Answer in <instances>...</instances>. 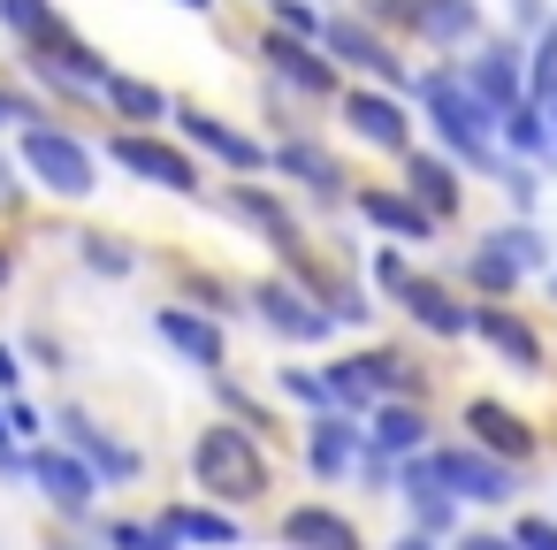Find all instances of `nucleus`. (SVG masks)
Masks as SVG:
<instances>
[{
	"instance_id": "nucleus-9",
	"label": "nucleus",
	"mask_w": 557,
	"mask_h": 550,
	"mask_svg": "<svg viewBox=\"0 0 557 550\" xmlns=\"http://www.w3.org/2000/svg\"><path fill=\"white\" fill-rule=\"evenodd\" d=\"M169 131H176L199 161H222L230 176H275V146H268V138H252L245 123H230V115H214V108H199V100H184V93H176Z\"/></svg>"
},
{
	"instance_id": "nucleus-58",
	"label": "nucleus",
	"mask_w": 557,
	"mask_h": 550,
	"mask_svg": "<svg viewBox=\"0 0 557 550\" xmlns=\"http://www.w3.org/2000/svg\"><path fill=\"white\" fill-rule=\"evenodd\" d=\"M542 283H549V298H557V268H549V276H542Z\"/></svg>"
},
{
	"instance_id": "nucleus-19",
	"label": "nucleus",
	"mask_w": 557,
	"mask_h": 550,
	"mask_svg": "<svg viewBox=\"0 0 557 550\" xmlns=\"http://www.w3.org/2000/svg\"><path fill=\"white\" fill-rule=\"evenodd\" d=\"M458 428H466L481 451L511 459V466H534V459H542V428H534L519 405H504V398H466V405H458Z\"/></svg>"
},
{
	"instance_id": "nucleus-6",
	"label": "nucleus",
	"mask_w": 557,
	"mask_h": 550,
	"mask_svg": "<svg viewBox=\"0 0 557 550\" xmlns=\"http://www.w3.org/2000/svg\"><path fill=\"white\" fill-rule=\"evenodd\" d=\"M336 123H344V138H351V146H367V154H382V161H405V154L420 146L412 93H389V85H367V77H351V85H344Z\"/></svg>"
},
{
	"instance_id": "nucleus-32",
	"label": "nucleus",
	"mask_w": 557,
	"mask_h": 550,
	"mask_svg": "<svg viewBox=\"0 0 557 550\" xmlns=\"http://www.w3.org/2000/svg\"><path fill=\"white\" fill-rule=\"evenodd\" d=\"M176 298H184V306H199V314H214V321L252 314V306H245V291H237L230 276H214V268H184V276H176Z\"/></svg>"
},
{
	"instance_id": "nucleus-23",
	"label": "nucleus",
	"mask_w": 557,
	"mask_h": 550,
	"mask_svg": "<svg viewBox=\"0 0 557 550\" xmlns=\"http://www.w3.org/2000/svg\"><path fill=\"white\" fill-rule=\"evenodd\" d=\"M161 527L184 550H245V512H230L214 497H169L161 504Z\"/></svg>"
},
{
	"instance_id": "nucleus-30",
	"label": "nucleus",
	"mask_w": 557,
	"mask_h": 550,
	"mask_svg": "<svg viewBox=\"0 0 557 550\" xmlns=\"http://www.w3.org/2000/svg\"><path fill=\"white\" fill-rule=\"evenodd\" d=\"M481 237H488V245H504L527 276H549V268H557V245H549V230H542L534 215H504V222H496V230H481Z\"/></svg>"
},
{
	"instance_id": "nucleus-42",
	"label": "nucleus",
	"mask_w": 557,
	"mask_h": 550,
	"mask_svg": "<svg viewBox=\"0 0 557 550\" xmlns=\"http://www.w3.org/2000/svg\"><path fill=\"white\" fill-rule=\"evenodd\" d=\"M359 16H367V24H382L389 39H412V24H420V0H359Z\"/></svg>"
},
{
	"instance_id": "nucleus-29",
	"label": "nucleus",
	"mask_w": 557,
	"mask_h": 550,
	"mask_svg": "<svg viewBox=\"0 0 557 550\" xmlns=\"http://www.w3.org/2000/svg\"><path fill=\"white\" fill-rule=\"evenodd\" d=\"M359 367H367L374 398H428V367H420L412 352H397V344H367Z\"/></svg>"
},
{
	"instance_id": "nucleus-18",
	"label": "nucleus",
	"mask_w": 557,
	"mask_h": 550,
	"mask_svg": "<svg viewBox=\"0 0 557 550\" xmlns=\"http://www.w3.org/2000/svg\"><path fill=\"white\" fill-rule=\"evenodd\" d=\"M54 436H62L70 451H85V459L100 466V481H108V489H131V481L146 474V459H138L115 428H100V413H92V405H54Z\"/></svg>"
},
{
	"instance_id": "nucleus-31",
	"label": "nucleus",
	"mask_w": 557,
	"mask_h": 550,
	"mask_svg": "<svg viewBox=\"0 0 557 550\" xmlns=\"http://www.w3.org/2000/svg\"><path fill=\"white\" fill-rule=\"evenodd\" d=\"M496 138H504L511 161H549V154H557V131H549V108H542V100H519Z\"/></svg>"
},
{
	"instance_id": "nucleus-47",
	"label": "nucleus",
	"mask_w": 557,
	"mask_h": 550,
	"mask_svg": "<svg viewBox=\"0 0 557 550\" xmlns=\"http://www.w3.org/2000/svg\"><path fill=\"white\" fill-rule=\"evenodd\" d=\"M511 535H519V550H557V520L549 512H519Z\"/></svg>"
},
{
	"instance_id": "nucleus-59",
	"label": "nucleus",
	"mask_w": 557,
	"mask_h": 550,
	"mask_svg": "<svg viewBox=\"0 0 557 550\" xmlns=\"http://www.w3.org/2000/svg\"><path fill=\"white\" fill-rule=\"evenodd\" d=\"M260 9H268V0H260Z\"/></svg>"
},
{
	"instance_id": "nucleus-34",
	"label": "nucleus",
	"mask_w": 557,
	"mask_h": 550,
	"mask_svg": "<svg viewBox=\"0 0 557 550\" xmlns=\"http://www.w3.org/2000/svg\"><path fill=\"white\" fill-rule=\"evenodd\" d=\"M321 382H329V398H336V413H374L382 398H374V382H367V367H359V352H336V359H321Z\"/></svg>"
},
{
	"instance_id": "nucleus-25",
	"label": "nucleus",
	"mask_w": 557,
	"mask_h": 550,
	"mask_svg": "<svg viewBox=\"0 0 557 550\" xmlns=\"http://www.w3.org/2000/svg\"><path fill=\"white\" fill-rule=\"evenodd\" d=\"M100 108H108L115 131H161V123L176 115V93H161V85L138 77V70H115L108 93H100Z\"/></svg>"
},
{
	"instance_id": "nucleus-38",
	"label": "nucleus",
	"mask_w": 557,
	"mask_h": 550,
	"mask_svg": "<svg viewBox=\"0 0 557 550\" xmlns=\"http://www.w3.org/2000/svg\"><path fill=\"white\" fill-rule=\"evenodd\" d=\"M275 398L298 405V413H329V405H336L329 382H321V367H275Z\"/></svg>"
},
{
	"instance_id": "nucleus-28",
	"label": "nucleus",
	"mask_w": 557,
	"mask_h": 550,
	"mask_svg": "<svg viewBox=\"0 0 557 550\" xmlns=\"http://www.w3.org/2000/svg\"><path fill=\"white\" fill-rule=\"evenodd\" d=\"M458 283L473 291V298H519V283H527V268L504 253V245H488V237H473L466 245V260H458Z\"/></svg>"
},
{
	"instance_id": "nucleus-14",
	"label": "nucleus",
	"mask_w": 557,
	"mask_h": 550,
	"mask_svg": "<svg viewBox=\"0 0 557 550\" xmlns=\"http://www.w3.org/2000/svg\"><path fill=\"white\" fill-rule=\"evenodd\" d=\"M389 306H397L420 337H435V344H466V337H473V291H458V283H443V276H428V268H412Z\"/></svg>"
},
{
	"instance_id": "nucleus-50",
	"label": "nucleus",
	"mask_w": 557,
	"mask_h": 550,
	"mask_svg": "<svg viewBox=\"0 0 557 550\" xmlns=\"http://www.w3.org/2000/svg\"><path fill=\"white\" fill-rule=\"evenodd\" d=\"M0 481H9V489H16V481H32V451H24V443H9V436H0Z\"/></svg>"
},
{
	"instance_id": "nucleus-2",
	"label": "nucleus",
	"mask_w": 557,
	"mask_h": 550,
	"mask_svg": "<svg viewBox=\"0 0 557 550\" xmlns=\"http://www.w3.org/2000/svg\"><path fill=\"white\" fill-rule=\"evenodd\" d=\"M191 489L214 497V504H230V512L268 504V489H275V459H268L260 428H245V420H230V413L207 420V428L191 436Z\"/></svg>"
},
{
	"instance_id": "nucleus-48",
	"label": "nucleus",
	"mask_w": 557,
	"mask_h": 550,
	"mask_svg": "<svg viewBox=\"0 0 557 550\" xmlns=\"http://www.w3.org/2000/svg\"><path fill=\"white\" fill-rule=\"evenodd\" d=\"M24 359H32V367H47V375H62V359H70V352H62V337L32 329V337H24Z\"/></svg>"
},
{
	"instance_id": "nucleus-41",
	"label": "nucleus",
	"mask_w": 557,
	"mask_h": 550,
	"mask_svg": "<svg viewBox=\"0 0 557 550\" xmlns=\"http://www.w3.org/2000/svg\"><path fill=\"white\" fill-rule=\"evenodd\" d=\"M534 169H542V161H504L496 184H504V207H511V215H534V207H542V176H534Z\"/></svg>"
},
{
	"instance_id": "nucleus-21",
	"label": "nucleus",
	"mask_w": 557,
	"mask_h": 550,
	"mask_svg": "<svg viewBox=\"0 0 557 550\" xmlns=\"http://www.w3.org/2000/svg\"><path fill=\"white\" fill-rule=\"evenodd\" d=\"M397 184H405V192H412V199L443 222V230L466 215V169H458L443 146H412V154L397 161Z\"/></svg>"
},
{
	"instance_id": "nucleus-27",
	"label": "nucleus",
	"mask_w": 557,
	"mask_h": 550,
	"mask_svg": "<svg viewBox=\"0 0 557 550\" xmlns=\"http://www.w3.org/2000/svg\"><path fill=\"white\" fill-rule=\"evenodd\" d=\"M367 443H374V451H389V459H412V451H428V443H435L428 398H382V405L367 413Z\"/></svg>"
},
{
	"instance_id": "nucleus-55",
	"label": "nucleus",
	"mask_w": 557,
	"mask_h": 550,
	"mask_svg": "<svg viewBox=\"0 0 557 550\" xmlns=\"http://www.w3.org/2000/svg\"><path fill=\"white\" fill-rule=\"evenodd\" d=\"M0 131H16V108H9V77H0Z\"/></svg>"
},
{
	"instance_id": "nucleus-35",
	"label": "nucleus",
	"mask_w": 557,
	"mask_h": 550,
	"mask_svg": "<svg viewBox=\"0 0 557 550\" xmlns=\"http://www.w3.org/2000/svg\"><path fill=\"white\" fill-rule=\"evenodd\" d=\"M100 550H184V542L161 527V512H146V520H123V512H115V520L100 527Z\"/></svg>"
},
{
	"instance_id": "nucleus-52",
	"label": "nucleus",
	"mask_w": 557,
	"mask_h": 550,
	"mask_svg": "<svg viewBox=\"0 0 557 550\" xmlns=\"http://www.w3.org/2000/svg\"><path fill=\"white\" fill-rule=\"evenodd\" d=\"M450 550H519V535H496V527H473V535H450Z\"/></svg>"
},
{
	"instance_id": "nucleus-44",
	"label": "nucleus",
	"mask_w": 557,
	"mask_h": 550,
	"mask_svg": "<svg viewBox=\"0 0 557 550\" xmlns=\"http://www.w3.org/2000/svg\"><path fill=\"white\" fill-rule=\"evenodd\" d=\"M351 481H367V497H397V459L367 443V459L351 466Z\"/></svg>"
},
{
	"instance_id": "nucleus-36",
	"label": "nucleus",
	"mask_w": 557,
	"mask_h": 550,
	"mask_svg": "<svg viewBox=\"0 0 557 550\" xmlns=\"http://www.w3.org/2000/svg\"><path fill=\"white\" fill-rule=\"evenodd\" d=\"M321 306H329L344 329H367V321H374V283H359V276H329V283H321Z\"/></svg>"
},
{
	"instance_id": "nucleus-57",
	"label": "nucleus",
	"mask_w": 557,
	"mask_h": 550,
	"mask_svg": "<svg viewBox=\"0 0 557 550\" xmlns=\"http://www.w3.org/2000/svg\"><path fill=\"white\" fill-rule=\"evenodd\" d=\"M542 108H549V131H557V93H549V100H542Z\"/></svg>"
},
{
	"instance_id": "nucleus-45",
	"label": "nucleus",
	"mask_w": 557,
	"mask_h": 550,
	"mask_svg": "<svg viewBox=\"0 0 557 550\" xmlns=\"http://www.w3.org/2000/svg\"><path fill=\"white\" fill-rule=\"evenodd\" d=\"M9 428H16V443L32 451V443H47V428H54V420H47V413H39L24 390H16V398H9Z\"/></svg>"
},
{
	"instance_id": "nucleus-51",
	"label": "nucleus",
	"mask_w": 557,
	"mask_h": 550,
	"mask_svg": "<svg viewBox=\"0 0 557 550\" xmlns=\"http://www.w3.org/2000/svg\"><path fill=\"white\" fill-rule=\"evenodd\" d=\"M24 390V344H0V398Z\"/></svg>"
},
{
	"instance_id": "nucleus-39",
	"label": "nucleus",
	"mask_w": 557,
	"mask_h": 550,
	"mask_svg": "<svg viewBox=\"0 0 557 550\" xmlns=\"http://www.w3.org/2000/svg\"><path fill=\"white\" fill-rule=\"evenodd\" d=\"M62 9H54V0H0V32H9L16 47H32L47 24H54Z\"/></svg>"
},
{
	"instance_id": "nucleus-4",
	"label": "nucleus",
	"mask_w": 557,
	"mask_h": 550,
	"mask_svg": "<svg viewBox=\"0 0 557 550\" xmlns=\"http://www.w3.org/2000/svg\"><path fill=\"white\" fill-rule=\"evenodd\" d=\"M16 161H24L32 192H47L54 207H85V199L100 192V146H92L77 123H62V115L16 131Z\"/></svg>"
},
{
	"instance_id": "nucleus-1",
	"label": "nucleus",
	"mask_w": 557,
	"mask_h": 550,
	"mask_svg": "<svg viewBox=\"0 0 557 550\" xmlns=\"http://www.w3.org/2000/svg\"><path fill=\"white\" fill-rule=\"evenodd\" d=\"M412 108H420V123L435 131V146H443L466 176H488V184L504 176V161H511L504 138H496L504 115L466 85V62H458V54H443V62H428V70L412 77Z\"/></svg>"
},
{
	"instance_id": "nucleus-10",
	"label": "nucleus",
	"mask_w": 557,
	"mask_h": 550,
	"mask_svg": "<svg viewBox=\"0 0 557 550\" xmlns=\"http://www.w3.org/2000/svg\"><path fill=\"white\" fill-rule=\"evenodd\" d=\"M275 184H290V192L313 199L321 215L351 207V192H359V176L344 169V154H336L329 138H313V131H283V138H275Z\"/></svg>"
},
{
	"instance_id": "nucleus-22",
	"label": "nucleus",
	"mask_w": 557,
	"mask_h": 550,
	"mask_svg": "<svg viewBox=\"0 0 557 550\" xmlns=\"http://www.w3.org/2000/svg\"><path fill=\"white\" fill-rule=\"evenodd\" d=\"M367 459V420L359 413H306V474L313 481H351V466Z\"/></svg>"
},
{
	"instance_id": "nucleus-7",
	"label": "nucleus",
	"mask_w": 557,
	"mask_h": 550,
	"mask_svg": "<svg viewBox=\"0 0 557 550\" xmlns=\"http://www.w3.org/2000/svg\"><path fill=\"white\" fill-rule=\"evenodd\" d=\"M321 47L344 62V77H367V85H389V93H412V62H405V39H389L382 24H367L359 9H329L321 24Z\"/></svg>"
},
{
	"instance_id": "nucleus-5",
	"label": "nucleus",
	"mask_w": 557,
	"mask_h": 550,
	"mask_svg": "<svg viewBox=\"0 0 557 550\" xmlns=\"http://www.w3.org/2000/svg\"><path fill=\"white\" fill-rule=\"evenodd\" d=\"M108 169H123L146 192H169V199H207V161L169 131H108Z\"/></svg>"
},
{
	"instance_id": "nucleus-49",
	"label": "nucleus",
	"mask_w": 557,
	"mask_h": 550,
	"mask_svg": "<svg viewBox=\"0 0 557 550\" xmlns=\"http://www.w3.org/2000/svg\"><path fill=\"white\" fill-rule=\"evenodd\" d=\"M542 24H557V9H549V0H511V32H519V39H534Z\"/></svg>"
},
{
	"instance_id": "nucleus-16",
	"label": "nucleus",
	"mask_w": 557,
	"mask_h": 550,
	"mask_svg": "<svg viewBox=\"0 0 557 550\" xmlns=\"http://www.w3.org/2000/svg\"><path fill=\"white\" fill-rule=\"evenodd\" d=\"M458 62H466V85H473L496 115H511V108L527 100V39H519V32H488V39L466 47Z\"/></svg>"
},
{
	"instance_id": "nucleus-46",
	"label": "nucleus",
	"mask_w": 557,
	"mask_h": 550,
	"mask_svg": "<svg viewBox=\"0 0 557 550\" xmlns=\"http://www.w3.org/2000/svg\"><path fill=\"white\" fill-rule=\"evenodd\" d=\"M32 199V176H24V161L16 154H0V215H16Z\"/></svg>"
},
{
	"instance_id": "nucleus-12",
	"label": "nucleus",
	"mask_w": 557,
	"mask_h": 550,
	"mask_svg": "<svg viewBox=\"0 0 557 550\" xmlns=\"http://www.w3.org/2000/svg\"><path fill=\"white\" fill-rule=\"evenodd\" d=\"M32 489L47 497V512L54 520H70V527H92L100 520V466L85 459V451H70V443H32Z\"/></svg>"
},
{
	"instance_id": "nucleus-53",
	"label": "nucleus",
	"mask_w": 557,
	"mask_h": 550,
	"mask_svg": "<svg viewBox=\"0 0 557 550\" xmlns=\"http://www.w3.org/2000/svg\"><path fill=\"white\" fill-rule=\"evenodd\" d=\"M389 550H443V535H428V527H405Z\"/></svg>"
},
{
	"instance_id": "nucleus-37",
	"label": "nucleus",
	"mask_w": 557,
	"mask_h": 550,
	"mask_svg": "<svg viewBox=\"0 0 557 550\" xmlns=\"http://www.w3.org/2000/svg\"><path fill=\"white\" fill-rule=\"evenodd\" d=\"M207 390H214V405H222L230 420H245V428H260V436L275 428V405H268V398H252L237 375H207Z\"/></svg>"
},
{
	"instance_id": "nucleus-15",
	"label": "nucleus",
	"mask_w": 557,
	"mask_h": 550,
	"mask_svg": "<svg viewBox=\"0 0 557 550\" xmlns=\"http://www.w3.org/2000/svg\"><path fill=\"white\" fill-rule=\"evenodd\" d=\"M473 337L496 352V367H511V375H549V337H542L511 298H473Z\"/></svg>"
},
{
	"instance_id": "nucleus-43",
	"label": "nucleus",
	"mask_w": 557,
	"mask_h": 550,
	"mask_svg": "<svg viewBox=\"0 0 557 550\" xmlns=\"http://www.w3.org/2000/svg\"><path fill=\"white\" fill-rule=\"evenodd\" d=\"M268 24H283V32H298V39H321L329 9H313V0H268Z\"/></svg>"
},
{
	"instance_id": "nucleus-24",
	"label": "nucleus",
	"mask_w": 557,
	"mask_h": 550,
	"mask_svg": "<svg viewBox=\"0 0 557 550\" xmlns=\"http://www.w3.org/2000/svg\"><path fill=\"white\" fill-rule=\"evenodd\" d=\"M275 542H283V550H367V527H359L351 512L321 504V497H298V504L275 520Z\"/></svg>"
},
{
	"instance_id": "nucleus-17",
	"label": "nucleus",
	"mask_w": 557,
	"mask_h": 550,
	"mask_svg": "<svg viewBox=\"0 0 557 550\" xmlns=\"http://www.w3.org/2000/svg\"><path fill=\"white\" fill-rule=\"evenodd\" d=\"M153 337L184 359V367H199V375H222V359H230V329L214 321V314H199V306H184L176 291L153 306Z\"/></svg>"
},
{
	"instance_id": "nucleus-33",
	"label": "nucleus",
	"mask_w": 557,
	"mask_h": 550,
	"mask_svg": "<svg viewBox=\"0 0 557 550\" xmlns=\"http://www.w3.org/2000/svg\"><path fill=\"white\" fill-rule=\"evenodd\" d=\"M77 268H85V276H108V283H131V276H138V245L115 237V230H85V237H77Z\"/></svg>"
},
{
	"instance_id": "nucleus-13",
	"label": "nucleus",
	"mask_w": 557,
	"mask_h": 550,
	"mask_svg": "<svg viewBox=\"0 0 557 550\" xmlns=\"http://www.w3.org/2000/svg\"><path fill=\"white\" fill-rule=\"evenodd\" d=\"M428 459H435V474H443V489H450L458 504H511V497H519V466L496 459V451H481L473 436L428 443Z\"/></svg>"
},
{
	"instance_id": "nucleus-20",
	"label": "nucleus",
	"mask_w": 557,
	"mask_h": 550,
	"mask_svg": "<svg viewBox=\"0 0 557 550\" xmlns=\"http://www.w3.org/2000/svg\"><path fill=\"white\" fill-rule=\"evenodd\" d=\"M351 215H359L374 237H397V245H435V237H443V222H435L405 184H359V192H351Z\"/></svg>"
},
{
	"instance_id": "nucleus-40",
	"label": "nucleus",
	"mask_w": 557,
	"mask_h": 550,
	"mask_svg": "<svg viewBox=\"0 0 557 550\" xmlns=\"http://www.w3.org/2000/svg\"><path fill=\"white\" fill-rule=\"evenodd\" d=\"M405 276H412V253H405L397 237H382V245L367 253V283H374L382 298H397V291H405Z\"/></svg>"
},
{
	"instance_id": "nucleus-56",
	"label": "nucleus",
	"mask_w": 557,
	"mask_h": 550,
	"mask_svg": "<svg viewBox=\"0 0 557 550\" xmlns=\"http://www.w3.org/2000/svg\"><path fill=\"white\" fill-rule=\"evenodd\" d=\"M176 9H191V16H214V9H222V0H176Z\"/></svg>"
},
{
	"instance_id": "nucleus-11",
	"label": "nucleus",
	"mask_w": 557,
	"mask_h": 550,
	"mask_svg": "<svg viewBox=\"0 0 557 550\" xmlns=\"http://www.w3.org/2000/svg\"><path fill=\"white\" fill-rule=\"evenodd\" d=\"M245 306H252V321H260L268 337H283V344H329V337L344 329V321H336L298 276H283V268L260 276V283H245Z\"/></svg>"
},
{
	"instance_id": "nucleus-26",
	"label": "nucleus",
	"mask_w": 557,
	"mask_h": 550,
	"mask_svg": "<svg viewBox=\"0 0 557 550\" xmlns=\"http://www.w3.org/2000/svg\"><path fill=\"white\" fill-rule=\"evenodd\" d=\"M412 39L435 47V54H466V47L488 39V16H481V0H420Z\"/></svg>"
},
{
	"instance_id": "nucleus-3",
	"label": "nucleus",
	"mask_w": 557,
	"mask_h": 550,
	"mask_svg": "<svg viewBox=\"0 0 557 550\" xmlns=\"http://www.w3.org/2000/svg\"><path fill=\"white\" fill-rule=\"evenodd\" d=\"M24 54V77L47 93V100H62V108H77V115H108L100 108V93H108V77H115V62L70 24V16H54L32 47H16Z\"/></svg>"
},
{
	"instance_id": "nucleus-54",
	"label": "nucleus",
	"mask_w": 557,
	"mask_h": 550,
	"mask_svg": "<svg viewBox=\"0 0 557 550\" xmlns=\"http://www.w3.org/2000/svg\"><path fill=\"white\" fill-rule=\"evenodd\" d=\"M9 283H16V245L0 237V291H9Z\"/></svg>"
},
{
	"instance_id": "nucleus-8",
	"label": "nucleus",
	"mask_w": 557,
	"mask_h": 550,
	"mask_svg": "<svg viewBox=\"0 0 557 550\" xmlns=\"http://www.w3.org/2000/svg\"><path fill=\"white\" fill-rule=\"evenodd\" d=\"M252 54L268 62V77L290 93V100H344V62L321 47V39H298V32H283V24H260V39H252Z\"/></svg>"
}]
</instances>
